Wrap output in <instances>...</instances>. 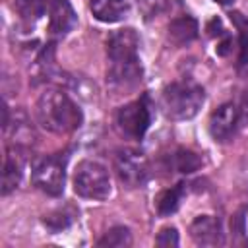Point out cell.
<instances>
[{
	"instance_id": "obj_15",
	"label": "cell",
	"mask_w": 248,
	"mask_h": 248,
	"mask_svg": "<svg viewBox=\"0 0 248 248\" xmlns=\"http://www.w3.org/2000/svg\"><path fill=\"white\" fill-rule=\"evenodd\" d=\"M182 194H184V184H176L172 188H167L163 190L157 200H155V207H157V213L167 217V215H172L178 205H180V200H182Z\"/></svg>"
},
{
	"instance_id": "obj_16",
	"label": "cell",
	"mask_w": 248,
	"mask_h": 248,
	"mask_svg": "<svg viewBox=\"0 0 248 248\" xmlns=\"http://www.w3.org/2000/svg\"><path fill=\"white\" fill-rule=\"evenodd\" d=\"M172 167L182 174H190L202 167V159L198 157V153L180 147L172 153Z\"/></svg>"
},
{
	"instance_id": "obj_2",
	"label": "cell",
	"mask_w": 248,
	"mask_h": 248,
	"mask_svg": "<svg viewBox=\"0 0 248 248\" xmlns=\"http://www.w3.org/2000/svg\"><path fill=\"white\" fill-rule=\"evenodd\" d=\"M37 122L52 134H70L78 130L83 122V112L76 101L68 97L62 89H46L39 95L35 103Z\"/></svg>"
},
{
	"instance_id": "obj_18",
	"label": "cell",
	"mask_w": 248,
	"mask_h": 248,
	"mask_svg": "<svg viewBox=\"0 0 248 248\" xmlns=\"http://www.w3.org/2000/svg\"><path fill=\"white\" fill-rule=\"evenodd\" d=\"M232 19L240 31V58L238 66L242 70H248V19H244L240 14H232Z\"/></svg>"
},
{
	"instance_id": "obj_13",
	"label": "cell",
	"mask_w": 248,
	"mask_h": 248,
	"mask_svg": "<svg viewBox=\"0 0 248 248\" xmlns=\"http://www.w3.org/2000/svg\"><path fill=\"white\" fill-rule=\"evenodd\" d=\"M19 151H23L21 147H14L8 151L6 155V163H4V176H2V194H10L12 190L17 188L21 174H23V159L19 155Z\"/></svg>"
},
{
	"instance_id": "obj_3",
	"label": "cell",
	"mask_w": 248,
	"mask_h": 248,
	"mask_svg": "<svg viewBox=\"0 0 248 248\" xmlns=\"http://www.w3.org/2000/svg\"><path fill=\"white\" fill-rule=\"evenodd\" d=\"M203 101H205L203 87L190 79L172 81L161 93V108L165 116L170 120L194 118L200 112Z\"/></svg>"
},
{
	"instance_id": "obj_11",
	"label": "cell",
	"mask_w": 248,
	"mask_h": 248,
	"mask_svg": "<svg viewBox=\"0 0 248 248\" xmlns=\"http://www.w3.org/2000/svg\"><path fill=\"white\" fill-rule=\"evenodd\" d=\"M198 31H200L198 21L192 16H180L169 23L167 37L174 46H184V45H190L198 37Z\"/></svg>"
},
{
	"instance_id": "obj_14",
	"label": "cell",
	"mask_w": 248,
	"mask_h": 248,
	"mask_svg": "<svg viewBox=\"0 0 248 248\" xmlns=\"http://www.w3.org/2000/svg\"><path fill=\"white\" fill-rule=\"evenodd\" d=\"M48 8V0H14V10L25 27H33Z\"/></svg>"
},
{
	"instance_id": "obj_22",
	"label": "cell",
	"mask_w": 248,
	"mask_h": 248,
	"mask_svg": "<svg viewBox=\"0 0 248 248\" xmlns=\"http://www.w3.org/2000/svg\"><path fill=\"white\" fill-rule=\"evenodd\" d=\"M240 118H246L248 120V89L242 93V99H240Z\"/></svg>"
},
{
	"instance_id": "obj_9",
	"label": "cell",
	"mask_w": 248,
	"mask_h": 248,
	"mask_svg": "<svg viewBox=\"0 0 248 248\" xmlns=\"http://www.w3.org/2000/svg\"><path fill=\"white\" fill-rule=\"evenodd\" d=\"M46 16H48V33L52 37H64L74 29L78 21L76 12L68 0H48Z\"/></svg>"
},
{
	"instance_id": "obj_21",
	"label": "cell",
	"mask_w": 248,
	"mask_h": 248,
	"mask_svg": "<svg viewBox=\"0 0 248 248\" xmlns=\"http://www.w3.org/2000/svg\"><path fill=\"white\" fill-rule=\"evenodd\" d=\"M157 246H178V232L174 227H165L159 231L157 238H155Z\"/></svg>"
},
{
	"instance_id": "obj_7",
	"label": "cell",
	"mask_w": 248,
	"mask_h": 248,
	"mask_svg": "<svg viewBox=\"0 0 248 248\" xmlns=\"http://www.w3.org/2000/svg\"><path fill=\"white\" fill-rule=\"evenodd\" d=\"M151 124V108L147 97L130 101L116 110V126L130 140H141Z\"/></svg>"
},
{
	"instance_id": "obj_1",
	"label": "cell",
	"mask_w": 248,
	"mask_h": 248,
	"mask_svg": "<svg viewBox=\"0 0 248 248\" xmlns=\"http://www.w3.org/2000/svg\"><path fill=\"white\" fill-rule=\"evenodd\" d=\"M140 37L132 27L112 31L107 39V83L116 91H130L141 81V64L138 56Z\"/></svg>"
},
{
	"instance_id": "obj_6",
	"label": "cell",
	"mask_w": 248,
	"mask_h": 248,
	"mask_svg": "<svg viewBox=\"0 0 248 248\" xmlns=\"http://www.w3.org/2000/svg\"><path fill=\"white\" fill-rule=\"evenodd\" d=\"M114 170L118 180L128 188H140L149 176V165L143 151L122 147L114 153Z\"/></svg>"
},
{
	"instance_id": "obj_19",
	"label": "cell",
	"mask_w": 248,
	"mask_h": 248,
	"mask_svg": "<svg viewBox=\"0 0 248 248\" xmlns=\"http://www.w3.org/2000/svg\"><path fill=\"white\" fill-rule=\"evenodd\" d=\"M72 213H66V211H62V209H56V211H52V213H48V215H45V225L50 229V231H62V229H66L70 223H72Z\"/></svg>"
},
{
	"instance_id": "obj_17",
	"label": "cell",
	"mask_w": 248,
	"mask_h": 248,
	"mask_svg": "<svg viewBox=\"0 0 248 248\" xmlns=\"http://www.w3.org/2000/svg\"><path fill=\"white\" fill-rule=\"evenodd\" d=\"M99 246H108V248H124V246H130L132 244V232L128 227H112L105 232V236L97 242Z\"/></svg>"
},
{
	"instance_id": "obj_5",
	"label": "cell",
	"mask_w": 248,
	"mask_h": 248,
	"mask_svg": "<svg viewBox=\"0 0 248 248\" xmlns=\"http://www.w3.org/2000/svg\"><path fill=\"white\" fill-rule=\"evenodd\" d=\"M66 163H68L66 151L35 159L31 165V180L35 188H39L48 196H60L64 192V182H66Z\"/></svg>"
},
{
	"instance_id": "obj_12",
	"label": "cell",
	"mask_w": 248,
	"mask_h": 248,
	"mask_svg": "<svg viewBox=\"0 0 248 248\" xmlns=\"http://www.w3.org/2000/svg\"><path fill=\"white\" fill-rule=\"evenodd\" d=\"M89 10L95 19L103 23H116L126 17L128 2L126 0H91Z\"/></svg>"
},
{
	"instance_id": "obj_10",
	"label": "cell",
	"mask_w": 248,
	"mask_h": 248,
	"mask_svg": "<svg viewBox=\"0 0 248 248\" xmlns=\"http://www.w3.org/2000/svg\"><path fill=\"white\" fill-rule=\"evenodd\" d=\"M190 236L198 246L223 244V231L219 219L213 215H198L190 225Z\"/></svg>"
},
{
	"instance_id": "obj_23",
	"label": "cell",
	"mask_w": 248,
	"mask_h": 248,
	"mask_svg": "<svg viewBox=\"0 0 248 248\" xmlns=\"http://www.w3.org/2000/svg\"><path fill=\"white\" fill-rule=\"evenodd\" d=\"M215 2H219V4H223V6H229V4H234V0H215Z\"/></svg>"
},
{
	"instance_id": "obj_20",
	"label": "cell",
	"mask_w": 248,
	"mask_h": 248,
	"mask_svg": "<svg viewBox=\"0 0 248 248\" xmlns=\"http://www.w3.org/2000/svg\"><path fill=\"white\" fill-rule=\"evenodd\" d=\"M138 6L143 14L145 19L157 17L159 14H163L169 8V0H138Z\"/></svg>"
},
{
	"instance_id": "obj_4",
	"label": "cell",
	"mask_w": 248,
	"mask_h": 248,
	"mask_svg": "<svg viewBox=\"0 0 248 248\" xmlns=\"http://www.w3.org/2000/svg\"><path fill=\"white\" fill-rule=\"evenodd\" d=\"M74 192L85 200H107L112 192L107 167L91 159L79 161L74 170Z\"/></svg>"
},
{
	"instance_id": "obj_8",
	"label": "cell",
	"mask_w": 248,
	"mask_h": 248,
	"mask_svg": "<svg viewBox=\"0 0 248 248\" xmlns=\"http://www.w3.org/2000/svg\"><path fill=\"white\" fill-rule=\"evenodd\" d=\"M238 122H240V110H238V107L232 105V103H223L217 110L211 112V118H209V134H211V138L215 141L227 143L236 134Z\"/></svg>"
}]
</instances>
